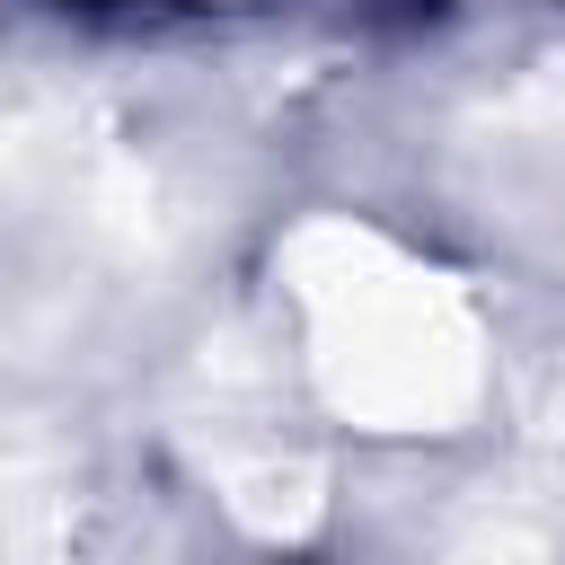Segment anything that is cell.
<instances>
[{"mask_svg": "<svg viewBox=\"0 0 565 565\" xmlns=\"http://www.w3.org/2000/svg\"><path fill=\"white\" fill-rule=\"evenodd\" d=\"M282 300L300 309L309 388L362 433H459L486 397L477 300L362 221H300L282 238Z\"/></svg>", "mask_w": 565, "mask_h": 565, "instance_id": "1", "label": "cell"}, {"mask_svg": "<svg viewBox=\"0 0 565 565\" xmlns=\"http://www.w3.org/2000/svg\"><path fill=\"white\" fill-rule=\"evenodd\" d=\"M539 424H547V433H565V371H556V388H547V406H539Z\"/></svg>", "mask_w": 565, "mask_h": 565, "instance_id": "2", "label": "cell"}]
</instances>
